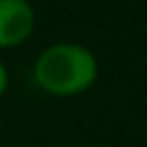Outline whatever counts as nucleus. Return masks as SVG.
Masks as SVG:
<instances>
[{
    "mask_svg": "<svg viewBox=\"0 0 147 147\" xmlns=\"http://www.w3.org/2000/svg\"><path fill=\"white\" fill-rule=\"evenodd\" d=\"M99 62L94 53L80 44L60 41L44 48L34 62L37 85L53 96H76L94 85Z\"/></svg>",
    "mask_w": 147,
    "mask_h": 147,
    "instance_id": "nucleus-1",
    "label": "nucleus"
},
{
    "mask_svg": "<svg viewBox=\"0 0 147 147\" xmlns=\"http://www.w3.org/2000/svg\"><path fill=\"white\" fill-rule=\"evenodd\" d=\"M34 30V9L25 0H0V48H16Z\"/></svg>",
    "mask_w": 147,
    "mask_h": 147,
    "instance_id": "nucleus-2",
    "label": "nucleus"
},
{
    "mask_svg": "<svg viewBox=\"0 0 147 147\" xmlns=\"http://www.w3.org/2000/svg\"><path fill=\"white\" fill-rule=\"evenodd\" d=\"M7 87H9V71H7L5 62L0 60V96H5Z\"/></svg>",
    "mask_w": 147,
    "mask_h": 147,
    "instance_id": "nucleus-3",
    "label": "nucleus"
}]
</instances>
